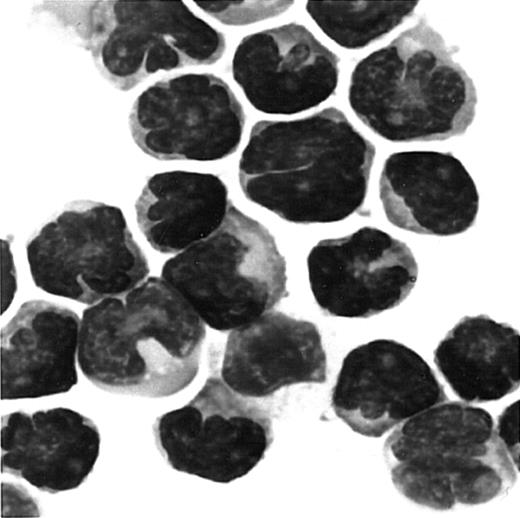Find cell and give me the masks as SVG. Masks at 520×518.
Listing matches in <instances>:
<instances>
[{
	"mask_svg": "<svg viewBox=\"0 0 520 518\" xmlns=\"http://www.w3.org/2000/svg\"><path fill=\"white\" fill-rule=\"evenodd\" d=\"M375 154L336 107L260 120L239 159V184L249 201L287 222H338L362 208Z\"/></svg>",
	"mask_w": 520,
	"mask_h": 518,
	"instance_id": "1",
	"label": "cell"
},
{
	"mask_svg": "<svg viewBox=\"0 0 520 518\" xmlns=\"http://www.w3.org/2000/svg\"><path fill=\"white\" fill-rule=\"evenodd\" d=\"M205 323L162 277L146 278L83 311L78 365L107 392L162 398L196 377Z\"/></svg>",
	"mask_w": 520,
	"mask_h": 518,
	"instance_id": "2",
	"label": "cell"
},
{
	"mask_svg": "<svg viewBox=\"0 0 520 518\" xmlns=\"http://www.w3.org/2000/svg\"><path fill=\"white\" fill-rule=\"evenodd\" d=\"M443 37L421 18L362 58L349 81V105L362 123L391 142L441 141L474 120L473 80Z\"/></svg>",
	"mask_w": 520,
	"mask_h": 518,
	"instance_id": "3",
	"label": "cell"
},
{
	"mask_svg": "<svg viewBox=\"0 0 520 518\" xmlns=\"http://www.w3.org/2000/svg\"><path fill=\"white\" fill-rule=\"evenodd\" d=\"M383 454L396 489L434 510L487 503L517 480L490 413L458 401L404 421L386 439Z\"/></svg>",
	"mask_w": 520,
	"mask_h": 518,
	"instance_id": "4",
	"label": "cell"
},
{
	"mask_svg": "<svg viewBox=\"0 0 520 518\" xmlns=\"http://www.w3.org/2000/svg\"><path fill=\"white\" fill-rule=\"evenodd\" d=\"M54 15L86 49L100 75L129 91L158 71L211 65L224 34L183 1L104 0L53 3Z\"/></svg>",
	"mask_w": 520,
	"mask_h": 518,
	"instance_id": "5",
	"label": "cell"
},
{
	"mask_svg": "<svg viewBox=\"0 0 520 518\" xmlns=\"http://www.w3.org/2000/svg\"><path fill=\"white\" fill-rule=\"evenodd\" d=\"M161 277L220 332L256 320L288 296L286 262L274 237L233 203L211 235L164 263Z\"/></svg>",
	"mask_w": 520,
	"mask_h": 518,
	"instance_id": "6",
	"label": "cell"
},
{
	"mask_svg": "<svg viewBox=\"0 0 520 518\" xmlns=\"http://www.w3.org/2000/svg\"><path fill=\"white\" fill-rule=\"evenodd\" d=\"M26 256L38 288L89 305L126 294L150 271L121 209L91 200L71 202L46 222Z\"/></svg>",
	"mask_w": 520,
	"mask_h": 518,
	"instance_id": "7",
	"label": "cell"
},
{
	"mask_svg": "<svg viewBox=\"0 0 520 518\" xmlns=\"http://www.w3.org/2000/svg\"><path fill=\"white\" fill-rule=\"evenodd\" d=\"M153 434L170 467L216 483L248 474L274 438L266 410L215 375L186 405L159 416Z\"/></svg>",
	"mask_w": 520,
	"mask_h": 518,
	"instance_id": "8",
	"label": "cell"
},
{
	"mask_svg": "<svg viewBox=\"0 0 520 518\" xmlns=\"http://www.w3.org/2000/svg\"><path fill=\"white\" fill-rule=\"evenodd\" d=\"M246 116L230 86L211 73H184L147 87L133 103L137 146L164 161H216L239 147Z\"/></svg>",
	"mask_w": 520,
	"mask_h": 518,
	"instance_id": "9",
	"label": "cell"
},
{
	"mask_svg": "<svg viewBox=\"0 0 520 518\" xmlns=\"http://www.w3.org/2000/svg\"><path fill=\"white\" fill-rule=\"evenodd\" d=\"M307 270L320 309L345 318H368L398 306L418 278L407 244L371 226L319 241L307 256Z\"/></svg>",
	"mask_w": 520,
	"mask_h": 518,
	"instance_id": "10",
	"label": "cell"
},
{
	"mask_svg": "<svg viewBox=\"0 0 520 518\" xmlns=\"http://www.w3.org/2000/svg\"><path fill=\"white\" fill-rule=\"evenodd\" d=\"M447 400L428 363L392 339L352 349L342 361L331 394L337 417L354 432L374 438Z\"/></svg>",
	"mask_w": 520,
	"mask_h": 518,
	"instance_id": "11",
	"label": "cell"
},
{
	"mask_svg": "<svg viewBox=\"0 0 520 518\" xmlns=\"http://www.w3.org/2000/svg\"><path fill=\"white\" fill-rule=\"evenodd\" d=\"M339 62L310 30L292 22L243 37L234 51L231 73L253 108L293 115L335 94Z\"/></svg>",
	"mask_w": 520,
	"mask_h": 518,
	"instance_id": "12",
	"label": "cell"
},
{
	"mask_svg": "<svg viewBox=\"0 0 520 518\" xmlns=\"http://www.w3.org/2000/svg\"><path fill=\"white\" fill-rule=\"evenodd\" d=\"M379 197L387 220L417 234L452 236L476 221L479 194L450 152L401 151L384 162Z\"/></svg>",
	"mask_w": 520,
	"mask_h": 518,
	"instance_id": "13",
	"label": "cell"
},
{
	"mask_svg": "<svg viewBox=\"0 0 520 518\" xmlns=\"http://www.w3.org/2000/svg\"><path fill=\"white\" fill-rule=\"evenodd\" d=\"M221 378L248 398L272 396L295 384H322L327 358L321 334L310 321L270 310L230 332Z\"/></svg>",
	"mask_w": 520,
	"mask_h": 518,
	"instance_id": "14",
	"label": "cell"
},
{
	"mask_svg": "<svg viewBox=\"0 0 520 518\" xmlns=\"http://www.w3.org/2000/svg\"><path fill=\"white\" fill-rule=\"evenodd\" d=\"M101 437L95 423L65 407L1 418V472L42 492L78 488L93 471Z\"/></svg>",
	"mask_w": 520,
	"mask_h": 518,
	"instance_id": "15",
	"label": "cell"
},
{
	"mask_svg": "<svg viewBox=\"0 0 520 518\" xmlns=\"http://www.w3.org/2000/svg\"><path fill=\"white\" fill-rule=\"evenodd\" d=\"M80 325L65 306L23 303L1 330V399L40 398L76 385Z\"/></svg>",
	"mask_w": 520,
	"mask_h": 518,
	"instance_id": "16",
	"label": "cell"
},
{
	"mask_svg": "<svg viewBox=\"0 0 520 518\" xmlns=\"http://www.w3.org/2000/svg\"><path fill=\"white\" fill-rule=\"evenodd\" d=\"M232 201L211 173L173 170L151 176L135 203L139 229L153 249L177 254L211 235Z\"/></svg>",
	"mask_w": 520,
	"mask_h": 518,
	"instance_id": "17",
	"label": "cell"
},
{
	"mask_svg": "<svg viewBox=\"0 0 520 518\" xmlns=\"http://www.w3.org/2000/svg\"><path fill=\"white\" fill-rule=\"evenodd\" d=\"M434 362L467 403L497 401L519 387V332L488 315L463 317L439 342Z\"/></svg>",
	"mask_w": 520,
	"mask_h": 518,
	"instance_id": "18",
	"label": "cell"
},
{
	"mask_svg": "<svg viewBox=\"0 0 520 518\" xmlns=\"http://www.w3.org/2000/svg\"><path fill=\"white\" fill-rule=\"evenodd\" d=\"M418 1H308L306 11L337 45L362 49L409 18Z\"/></svg>",
	"mask_w": 520,
	"mask_h": 518,
	"instance_id": "19",
	"label": "cell"
},
{
	"mask_svg": "<svg viewBox=\"0 0 520 518\" xmlns=\"http://www.w3.org/2000/svg\"><path fill=\"white\" fill-rule=\"evenodd\" d=\"M197 7L217 21L243 26L264 21L284 13L293 1H194Z\"/></svg>",
	"mask_w": 520,
	"mask_h": 518,
	"instance_id": "20",
	"label": "cell"
}]
</instances>
